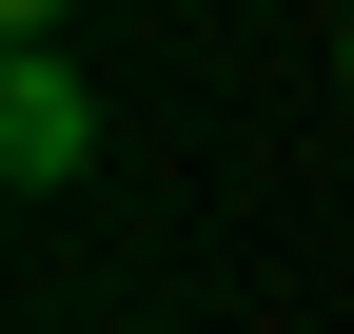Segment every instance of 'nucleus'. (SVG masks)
Wrapping results in <instances>:
<instances>
[{"label": "nucleus", "mask_w": 354, "mask_h": 334, "mask_svg": "<svg viewBox=\"0 0 354 334\" xmlns=\"http://www.w3.org/2000/svg\"><path fill=\"white\" fill-rule=\"evenodd\" d=\"M0 20H20V39H59V0H0Z\"/></svg>", "instance_id": "obj_2"}, {"label": "nucleus", "mask_w": 354, "mask_h": 334, "mask_svg": "<svg viewBox=\"0 0 354 334\" xmlns=\"http://www.w3.org/2000/svg\"><path fill=\"white\" fill-rule=\"evenodd\" d=\"M335 79H354V39H335Z\"/></svg>", "instance_id": "obj_3"}, {"label": "nucleus", "mask_w": 354, "mask_h": 334, "mask_svg": "<svg viewBox=\"0 0 354 334\" xmlns=\"http://www.w3.org/2000/svg\"><path fill=\"white\" fill-rule=\"evenodd\" d=\"M79 157H99V99H79V59H59V39H20V59H0V177H20V197H59Z\"/></svg>", "instance_id": "obj_1"}]
</instances>
